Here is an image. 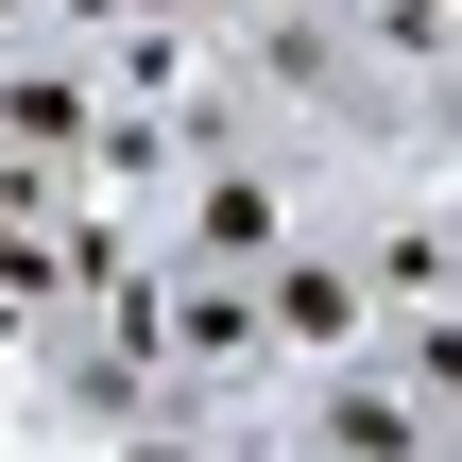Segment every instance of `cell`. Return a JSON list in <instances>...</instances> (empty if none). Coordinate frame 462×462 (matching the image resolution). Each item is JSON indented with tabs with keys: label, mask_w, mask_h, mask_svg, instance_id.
Listing matches in <instances>:
<instances>
[{
	"label": "cell",
	"mask_w": 462,
	"mask_h": 462,
	"mask_svg": "<svg viewBox=\"0 0 462 462\" xmlns=\"http://www.w3.org/2000/svg\"><path fill=\"white\" fill-rule=\"evenodd\" d=\"M189 240H206V257H274V189H257V171H206V189H189Z\"/></svg>",
	"instance_id": "2"
},
{
	"label": "cell",
	"mask_w": 462,
	"mask_h": 462,
	"mask_svg": "<svg viewBox=\"0 0 462 462\" xmlns=\"http://www.w3.org/2000/svg\"><path fill=\"white\" fill-rule=\"evenodd\" d=\"M274 309H291V326H326V343L360 326V291H343V257H274Z\"/></svg>",
	"instance_id": "3"
},
{
	"label": "cell",
	"mask_w": 462,
	"mask_h": 462,
	"mask_svg": "<svg viewBox=\"0 0 462 462\" xmlns=\"http://www.w3.org/2000/svg\"><path fill=\"white\" fill-rule=\"evenodd\" d=\"M86 137V69H0V154H69Z\"/></svg>",
	"instance_id": "1"
}]
</instances>
